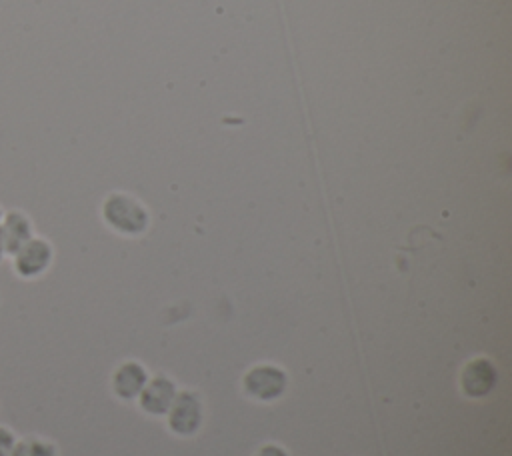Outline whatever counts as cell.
Returning <instances> with one entry per match:
<instances>
[{"label": "cell", "mask_w": 512, "mask_h": 456, "mask_svg": "<svg viewBox=\"0 0 512 456\" xmlns=\"http://www.w3.org/2000/svg\"><path fill=\"white\" fill-rule=\"evenodd\" d=\"M52 256H54L52 244L46 238L32 236L10 256L12 270L16 276L24 280H34L48 270V266L52 264Z\"/></svg>", "instance_id": "obj_1"}, {"label": "cell", "mask_w": 512, "mask_h": 456, "mask_svg": "<svg viewBox=\"0 0 512 456\" xmlns=\"http://www.w3.org/2000/svg\"><path fill=\"white\" fill-rule=\"evenodd\" d=\"M104 218L120 232H138L146 226V212L132 198L120 194L106 200Z\"/></svg>", "instance_id": "obj_2"}, {"label": "cell", "mask_w": 512, "mask_h": 456, "mask_svg": "<svg viewBox=\"0 0 512 456\" xmlns=\"http://www.w3.org/2000/svg\"><path fill=\"white\" fill-rule=\"evenodd\" d=\"M0 236L6 248V256H12L24 242L34 236L32 220L22 210H8L0 220Z\"/></svg>", "instance_id": "obj_3"}, {"label": "cell", "mask_w": 512, "mask_h": 456, "mask_svg": "<svg viewBox=\"0 0 512 456\" xmlns=\"http://www.w3.org/2000/svg\"><path fill=\"white\" fill-rule=\"evenodd\" d=\"M246 388L250 394H256L260 398H272L282 392L284 376L274 368H258L248 374Z\"/></svg>", "instance_id": "obj_4"}, {"label": "cell", "mask_w": 512, "mask_h": 456, "mask_svg": "<svg viewBox=\"0 0 512 456\" xmlns=\"http://www.w3.org/2000/svg\"><path fill=\"white\" fill-rule=\"evenodd\" d=\"M494 382H496V372L486 360H476L464 370L462 384L466 392L472 396L486 394L494 386Z\"/></svg>", "instance_id": "obj_5"}, {"label": "cell", "mask_w": 512, "mask_h": 456, "mask_svg": "<svg viewBox=\"0 0 512 456\" xmlns=\"http://www.w3.org/2000/svg\"><path fill=\"white\" fill-rule=\"evenodd\" d=\"M200 420V410L196 400L190 394H182L178 396L174 410H172V428L178 432H192L198 426Z\"/></svg>", "instance_id": "obj_6"}, {"label": "cell", "mask_w": 512, "mask_h": 456, "mask_svg": "<svg viewBox=\"0 0 512 456\" xmlns=\"http://www.w3.org/2000/svg\"><path fill=\"white\" fill-rule=\"evenodd\" d=\"M174 398V388L168 380L158 378L154 380L142 394V404L150 412H164Z\"/></svg>", "instance_id": "obj_7"}, {"label": "cell", "mask_w": 512, "mask_h": 456, "mask_svg": "<svg viewBox=\"0 0 512 456\" xmlns=\"http://www.w3.org/2000/svg\"><path fill=\"white\" fill-rule=\"evenodd\" d=\"M144 380H146V374H144L142 368H138L136 364H126V366H122L116 372L114 388H116V392L120 396H124V398L128 396L130 398V396H134L142 388Z\"/></svg>", "instance_id": "obj_8"}, {"label": "cell", "mask_w": 512, "mask_h": 456, "mask_svg": "<svg viewBox=\"0 0 512 456\" xmlns=\"http://www.w3.org/2000/svg\"><path fill=\"white\" fill-rule=\"evenodd\" d=\"M10 456H58L56 446L40 436H26V438H16L12 454Z\"/></svg>", "instance_id": "obj_9"}, {"label": "cell", "mask_w": 512, "mask_h": 456, "mask_svg": "<svg viewBox=\"0 0 512 456\" xmlns=\"http://www.w3.org/2000/svg\"><path fill=\"white\" fill-rule=\"evenodd\" d=\"M16 442V434L8 426H0V456H10Z\"/></svg>", "instance_id": "obj_10"}, {"label": "cell", "mask_w": 512, "mask_h": 456, "mask_svg": "<svg viewBox=\"0 0 512 456\" xmlns=\"http://www.w3.org/2000/svg\"><path fill=\"white\" fill-rule=\"evenodd\" d=\"M260 456H284L278 448H264L262 452H260Z\"/></svg>", "instance_id": "obj_11"}, {"label": "cell", "mask_w": 512, "mask_h": 456, "mask_svg": "<svg viewBox=\"0 0 512 456\" xmlns=\"http://www.w3.org/2000/svg\"><path fill=\"white\" fill-rule=\"evenodd\" d=\"M6 258V248H4V242H2V236H0V262Z\"/></svg>", "instance_id": "obj_12"}, {"label": "cell", "mask_w": 512, "mask_h": 456, "mask_svg": "<svg viewBox=\"0 0 512 456\" xmlns=\"http://www.w3.org/2000/svg\"><path fill=\"white\" fill-rule=\"evenodd\" d=\"M2 214H4V210H2V208H0V220H2Z\"/></svg>", "instance_id": "obj_13"}]
</instances>
